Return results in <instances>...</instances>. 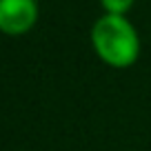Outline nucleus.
<instances>
[{"mask_svg": "<svg viewBox=\"0 0 151 151\" xmlns=\"http://www.w3.org/2000/svg\"><path fill=\"white\" fill-rule=\"evenodd\" d=\"M91 45L100 60L113 69H127L140 56V36L127 16H100L91 29Z\"/></svg>", "mask_w": 151, "mask_h": 151, "instance_id": "f257e3e1", "label": "nucleus"}, {"mask_svg": "<svg viewBox=\"0 0 151 151\" xmlns=\"http://www.w3.org/2000/svg\"><path fill=\"white\" fill-rule=\"evenodd\" d=\"M38 22L36 0H0V29L7 36H24Z\"/></svg>", "mask_w": 151, "mask_h": 151, "instance_id": "f03ea898", "label": "nucleus"}, {"mask_svg": "<svg viewBox=\"0 0 151 151\" xmlns=\"http://www.w3.org/2000/svg\"><path fill=\"white\" fill-rule=\"evenodd\" d=\"M104 14H113V16H124L129 9L133 7V0H100Z\"/></svg>", "mask_w": 151, "mask_h": 151, "instance_id": "7ed1b4c3", "label": "nucleus"}]
</instances>
